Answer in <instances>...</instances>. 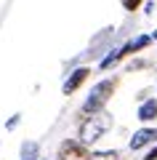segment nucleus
<instances>
[{"mask_svg": "<svg viewBox=\"0 0 157 160\" xmlns=\"http://www.w3.org/2000/svg\"><path fill=\"white\" fill-rule=\"evenodd\" d=\"M109 128H112V115H107V112H93L91 118H85V123L80 126V144L88 147V144L99 142Z\"/></svg>", "mask_w": 157, "mask_h": 160, "instance_id": "f257e3e1", "label": "nucleus"}, {"mask_svg": "<svg viewBox=\"0 0 157 160\" xmlns=\"http://www.w3.org/2000/svg\"><path fill=\"white\" fill-rule=\"evenodd\" d=\"M112 91H115V80H101V83H96L93 91H91V96L85 99V104L80 107V115H93V112H99V109L107 104V99L112 96Z\"/></svg>", "mask_w": 157, "mask_h": 160, "instance_id": "f03ea898", "label": "nucleus"}, {"mask_svg": "<svg viewBox=\"0 0 157 160\" xmlns=\"http://www.w3.org/2000/svg\"><path fill=\"white\" fill-rule=\"evenodd\" d=\"M91 155H88V149L83 147L80 142H61L59 144V155H56V160H88Z\"/></svg>", "mask_w": 157, "mask_h": 160, "instance_id": "7ed1b4c3", "label": "nucleus"}, {"mask_svg": "<svg viewBox=\"0 0 157 160\" xmlns=\"http://www.w3.org/2000/svg\"><path fill=\"white\" fill-rule=\"evenodd\" d=\"M88 75H91V69H88V67H80V69H75V72H72V78H69L67 83H64V88H61V91H64V93H72V91H77V88L85 83V80H88Z\"/></svg>", "mask_w": 157, "mask_h": 160, "instance_id": "20e7f679", "label": "nucleus"}, {"mask_svg": "<svg viewBox=\"0 0 157 160\" xmlns=\"http://www.w3.org/2000/svg\"><path fill=\"white\" fill-rule=\"evenodd\" d=\"M155 139H157L155 128H141V131H136L133 139H130V149H141V147H146V144H152Z\"/></svg>", "mask_w": 157, "mask_h": 160, "instance_id": "39448f33", "label": "nucleus"}, {"mask_svg": "<svg viewBox=\"0 0 157 160\" xmlns=\"http://www.w3.org/2000/svg\"><path fill=\"white\" fill-rule=\"evenodd\" d=\"M155 118H157V102L155 99H146L139 107V120L141 123H149V120H155Z\"/></svg>", "mask_w": 157, "mask_h": 160, "instance_id": "423d86ee", "label": "nucleus"}, {"mask_svg": "<svg viewBox=\"0 0 157 160\" xmlns=\"http://www.w3.org/2000/svg\"><path fill=\"white\" fill-rule=\"evenodd\" d=\"M149 35H141V38H136V40H130V43H128V46H130V53H136V51H141V48H146V46H149Z\"/></svg>", "mask_w": 157, "mask_h": 160, "instance_id": "0eeeda50", "label": "nucleus"}, {"mask_svg": "<svg viewBox=\"0 0 157 160\" xmlns=\"http://www.w3.org/2000/svg\"><path fill=\"white\" fill-rule=\"evenodd\" d=\"M120 59H123V51H112V53H109L107 59H104V62H101V69H109L112 64H117Z\"/></svg>", "mask_w": 157, "mask_h": 160, "instance_id": "6e6552de", "label": "nucleus"}, {"mask_svg": "<svg viewBox=\"0 0 157 160\" xmlns=\"http://www.w3.org/2000/svg\"><path fill=\"white\" fill-rule=\"evenodd\" d=\"M88 160H120V155L109 149V152H93V155H91Z\"/></svg>", "mask_w": 157, "mask_h": 160, "instance_id": "1a4fd4ad", "label": "nucleus"}, {"mask_svg": "<svg viewBox=\"0 0 157 160\" xmlns=\"http://www.w3.org/2000/svg\"><path fill=\"white\" fill-rule=\"evenodd\" d=\"M141 0H123V8H128V11H133L136 6H139Z\"/></svg>", "mask_w": 157, "mask_h": 160, "instance_id": "9d476101", "label": "nucleus"}, {"mask_svg": "<svg viewBox=\"0 0 157 160\" xmlns=\"http://www.w3.org/2000/svg\"><path fill=\"white\" fill-rule=\"evenodd\" d=\"M19 118H22V115H13V118L8 120V126H6V128H16V126H19Z\"/></svg>", "mask_w": 157, "mask_h": 160, "instance_id": "9b49d317", "label": "nucleus"}, {"mask_svg": "<svg viewBox=\"0 0 157 160\" xmlns=\"http://www.w3.org/2000/svg\"><path fill=\"white\" fill-rule=\"evenodd\" d=\"M146 160H157V147H155V149H152V152H149V155H146Z\"/></svg>", "mask_w": 157, "mask_h": 160, "instance_id": "f8f14e48", "label": "nucleus"}, {"mask_svg": "<svg viewBox=\"0 0 157 160\" xmlns=\"http://www.w3.org/2000/svg\"><path fill=\"white\" fill-rule=\"evenodd\" d=\"M155 40H157V32H155Z\"/></svg>", "mask_w": 157, "mask_h": 160, "instance_id": "ddd939ff", "label": "nucleus"}]
</instances>
